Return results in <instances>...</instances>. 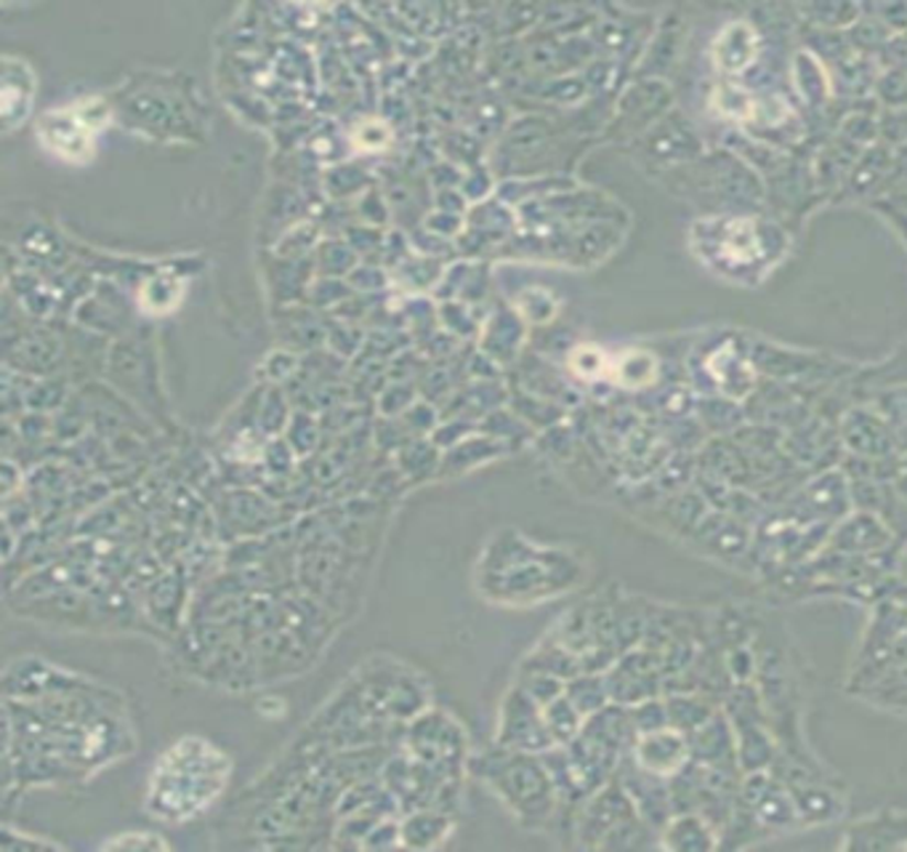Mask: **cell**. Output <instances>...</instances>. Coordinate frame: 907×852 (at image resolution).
Returning a JSON list of instances; mask_svg holds the SVG:
<instances>
[{"mask_svg":"<svg viewBox=\"0 0 907 852\" xmlns=\"http://www.w3.org/2000/svg\"><path fill=\"white\" fill-rule=\"evenodd\" d=\"M565 696L578 706V711L583 717L597 714V711H602L607 701H610L607 679L593 677V671H580L578 677H572L570 682H567Z\"/></svg>","mask_w":907,"mask_h":852,"instance_id":"27","label":"cell"},{"mask_svg":"<svg viewBox=\"0 0 907 852\" xmlns=\"http://www.w3.org/2000/svg\"><path fill=\"white\" fill-rule=\"evenodd\" d=\"M298 371V354L293 349H274L270 358L264 360V376L272 384L291 379Z\"/></svg>","mask_w":907,"mask_h":852,"instance_id":"44","label":"cell"},{"mask_svg":"<svg viewBox=\"0 0 907 852\" xmlns=\"http://www.w3.org/2000/svg\"><path fill=\"white\" fill-rule=\"evenodd\" d=\"M184 294L182 280L174 275H155L142 285V307L150 315H165L178 304Z\"/></svg>","mask_w":907,"mask_h":852,"instance_id":"28","label":"cell"},{"mask_svg":"<svg viewBox=\"0 0 907 852\" xmlns=\"http://www.w3.org/2000/svg\"><path fill=\"white\" fill-rule=\"evenodd\" d=\"M64 397H67V390H64L62 381H35L28 390L24 403L35 413H41L59 408V405H64Z\"/></svg>","mask_w":907,"mask_h":852,"instance_id":"39","label":"cell"},{"mask_svg":"<svg viewBox=\"0 0 907 852\" xmlns=\"http://www.w3.org/2000/svg\"><path fill=\"white\" fill-rule=\"evenodd\" d=\"M424 227H426V232L437 234V238H445V240H458L466 232L463 216L447 214V211H434L429 219H424Z\"/></svg>","mask_w":907,"mask_h":852,"instance_id":"45","label":"cell"},{"mask_svg":"<svg viewBox=\"0 0 907 852\" xmlns=\"http://www.w3.org/2000/svg\"><path fill=\"white\" fill-rule=\"evenodd\" d=\"M32 73L24 62L6 59L3 67V123L14 129L19 120L28 118L32 105Z\"/></svg>","mask_w":907,"mask_h":852,"instance_id":"16","label":"cell"},{"mask_svg":"<svg viewBox=\"0 0 907 852\" xmlns=\"http://www.w3.org/2000/svg\"><path fill=\"white\" fill-rule=\"evenodd\" d=\"M285 440L296 450V456H309L317 448L319 424L306 411L293 413L291 422L285 426Z\"/></svg>","mask_w":907,"mask_h":852,"instance_id":"32","label":"cell"},{"mask_svg":"<svg viewBox=\"0 0 907 852\" xmlns=\"http://www.w3.org/2000/svg\"><path fill=\"white\" fill-rule=\"evenodd\" d=\"M357 251L349 245V240H323L315 251V272L317 277H341L347 280L357 262Z\"/></svg>","mask_w":907,"mask_h":852,"instance_id":"25","label":"cell"},{"mask_svg":"<svg viewBox=\"0 0 907 852\" xmlns=\"http://www.w3.org/2000/svg\"><path fill=\"white\" fill-rule=\"evenodd\" d=\"M227 778V754L203 738H182L157 762L146 794V810L163 820H187L219 797Z\"/></svg>","mask_w":907,"mask_h":852,"instance_id":"3","label":"cell"},{"mask_svg":"<svg viewBox=\"0 0 907 852\" xmlns=\"http://www.w3.org/2000/svg\"><path fill=\"white\" fill-rule=\"evenodd\" d=\"M520 671H546V674H554V677L565 679V682H570L572 677H578V674L583 671V666H580L578 656L567 651L557 637H548V640H543L525 660H522Z\"/></svg>","mask_w":907,"mask_h":852,"instance_id":"20","label":"cell"},{"mask_svg":"<svg viewBox=\"0 0 907 852\" xmlns=\"http://www.w3.org/2000/svg\"><path fill=\"white\" fill-rule=\"evenodd\" d=\"M876 94H878V99L886 105V110H907V65L905 62L899 67H889L886 73L881 69Z\"/></svg>","mask_w":907,"mask_h":852,"instance_id":"33","label":"cell"},{"mask_svg":"<svg viewBox=\"0 0 907 852\" xmlns=\"http://www.w3.org/2000/svg\"><path fill=\"white\" fill-rule=\"evenodd\" d=\"M402 848V826L397 818H383L362 842V850H394Z\"/></svg>","mask_w":907,"mask_h":852,"instance_id":"43","label":"cell"},{"mask_svg":"<svg viewBox=\"0 0 907 852\" xmlns=\"http://www.w3.org/2000/svg\"><path fill=\"white\" fill-rule=\"evenodd\" d=\"M400 418L407 429L415 432V437L431 435V432L439 426V411L434 408L431 403H426V400H415L411 408L405 411V416H400Z\"/></svg>","mask_w":907,"mask_h":852,"instance_id":"41","label":"cell"},{"mask_svg":"<svg viewBox=\"0 0 907 852\" xmlns=\"http://www.w3.org/2000/svg\"><path fill=\"white\" fill-rule=\"evenodd\" d=\"M445 262L431 256H420V253H413L405 262L394 266V275H397V283L402 288L413 291V294H424V291H434L439 285V280L445 275Z\"/></svg>","mask_w":907,"mask_h":852,"instance_id":"23","label":"cell"},{"mask_svg":"<svg viewBox=\"0 0 907 852\" xmlns=\"http://www.w3.org/2000/svg\"><path fill=\"white\" fill-rule=\"evenodd\" d=\"M477 581L488 600L527 605L572 589L580 581V565L565 551L538 549L516 531H506L484 551Z\"/></svg>","mask_w":907,"mask_h":852,"instance_id":"1","label":"cell"},{"mask_svg":"<svg viewBox=\"0 0 907 852\" xmlns=\"http://www.w3.org/2000/svg\"><path fill=\"white\" fill-rule=\"evenodd\" d=\"M660 182H666V187L676 193H689L698 203L717 206L713 214H756L751 208H756L766 197V187L756 168H751L737 152L724 148L668 171L660 176Z\"/></svg>","mask_w":907,"mask_h":852,"instance_id":"5","label":"cell"},{"mask_svg":"<svg viewBox=\"0 0 907 852\" xmlns=\"http://www.w3.org/2000/svg\"><path fill=\"white\" fill-rule=\"evenodd\" d=\"M437 317H439V328L447 330L450 336H456V339H469V336L477 334V317L469 304L442 302L437 307Z\"/></svg>","mask_w":907,"mask_h":852,"instance_id":"31","label":"cell"},{"mask_svg":"<svg viewBox=\"0 0 907 852\" xmlns=\"http://www.w3.org/2000/svg\"><path fill=\"white\" fill-rule=\"evenodd\" d=\"M506 450V445L493 440L488 435H471L466 437L463 443H458L456 448L445 450L442 454V467H439V474H458V472H469V469L482 467V463L498 459V456Z\"/></svg>","mask_w":907,"mask_h":852,"instance_id":"17","label":"cell"},{"mask_svg":"<svg viewBox=\"0 0 907 852\" xmlns=\"http://www.w3.org/2000/svg\"><path fill=\"white\" fill-rule=\"evenodd\" d=\"M347 283L351 285L354 294H379L389 285V275L383 266L375 262H362L354 266V272L347 277Z\"/></svg>","mask_w":907,"mask_h":852,"instance_id":"38","label":"cell"},{"mask_svg":"<svg viewBox=\"0 0 907 852\" xmlns=\"http://www.w3.org/2000/svg\"><path fill=\"white\" fill-rule=\"evenodd\" d=\"M291 416H293V413L287 411L285 394L280 390H272L270 394H266L264 405H261V413H259L261 432H264V435L274 437L277 432L285 429L287 422H291Z\"/></svg>","mask_w":907,"mask_h":852,"instance_id":"36","label":"cell"},{"mask_svg":"<svg viewBox=\"0 0 907 852\" xmlns=\"http://www.w3.org/2000/svg\"><path fill=\"white\" fill-rule=\"evenodd\" d=\"M328 345L338 358H354L365 347V336L360 328H354V323H338L328 328Z\"/></svg>","mask_w":907,"mask_h":852,"instance_id":"37","label":"cell"},{"mask_svg":"<svg viewBox=\"0 0 907 852\" xmlns=\"http://www.w3.org/2000/svg\"><path fill=\"white\" fill-rule=\"evenodd\" d=\"M280 326H283L285 345L291 349H315L328 341V328L309 309H285V320H280Z\"/></svg>","mask_w":907,"mask_h":852,"instance_id":"22","label":"cell"},{"mask_svg":"<svg viewBox=\"0 0 907 852\" xmlns=\"http://www.w3.org/2000/svg\"><path fill=\"white\" fill-rule=\"evenodd\" d=\"M687 24L679 14H668L660 19L657 30L649 35L647 51L642 56V69L638 75L642 78H655V80H666L668 73H674L679 67L681 54H685L687 46Z\"/></svg>","mask_w":907,"mask_h":852,"instance_id":"12","label":"cell"},{"mask_svg":"<svg viewBox=\"0 0 907 852\" xmlns=\"http://www.w3.org/2000/svg\"><path fill=\"white\" fill-rule=\"evenodd\" d=\"M62 358V347L54 336L48 334H30L24 339H19V345L14 352H9V362H17L19 371L37 373V376H46V373L56 371V362Z\"/></svg>","mask_w":907,"mask_h":852,"instance_id":"18","label":"cell"},{"mask_svg":"<svg viewBox=\"0 0 907 852\" xmlns=\"http://www.w3.org/2000/svg\"><path fill=\"white\" fill-rule=\"evenodd\" d=\"M570 368L578 379L591 381V379L602 376L607 368H610V362H607V358L599 352L597 347H578V349H572V354H570Z\"/></svg>","mask_w":907,"mask_h":852,"instance_id":"40","label":"cell"},{"mask_svg":"<svg viewBox=\"0 0 907 852\" xmlns=\"http://www.w3.org/2000/svg\"><path fill=\"white\" fill-rule=\"evenodd\" d=\"M357 142H360V148H365L368 152H379L383 150V144L389 142V129L379 120H370V123L360 125V131H357Z\"/></svg>","mask_w":907,"mask_h":852,"instance_id":"48","label":"cell"},{"mask_svg":"<svg viewBox=\"0 0 907 852\" xmlns=\"http://www.w3.org/2000/svg\"><path fill=\"white\" fill-rule=\"evenodd\" d=\"M41 136H46L51 148L67 157H73L75 152L83 155V150H88V129L78 112H48L41 123Z\"/></svg>","mask_w":907,"mask_h":852,"instance_id":"19","label":"cell"},{"mask_svg":"<svg viewBox=\"0 0 907 852\" xmlns=\"http://www.w3.org/2000/svg\"><path fill=\"white\" fill-rule=\"evenodd\" d=\"M790 73H794V88L801 105L817 112L828 110V101L833 97V80H830L826 62L809 48H801L790 59Z\"/></svg>","mask_w":907,"mask_h":852,"instance_id":"13","label":"cell"},{"mask_svg":"<svg viewBox=\"0 0 907 852\" xmlns=\"http://www.w3.org/2000/svg\"><path fill=\"white\" fill-rule=\"evenodd\" d=\"M657 368H660V362L653 354L642 352V349H631V352H623L612 362V379H615V384L629 386V390H642V386H649L657 379Z\"/></svg>","mask_w":907,"mask_h":852,"instance_id":"24","label":"cell"},{"mask_svg":"<svg viewBox=\"0 0 907 852\" xmlns=\"http://www.w3.org/2000/svg\"><path fill=\"white\" fill-rule=\"evenodd\" d=\"M543 717H546L548 733H551L557 746H567V743L575 741L583 730L586 717L580 714L578 706H575L567 696H559L557 701H551L548 706H543Z\"/></svg>","mask_w":907,"mask_h":852,"instance_id":"26","label":"cell"},{"mask_svg":"<svg viewBox=\"0 0 907 852\" xmlns=\"http://www.w3.org/2000/svg\"><path fill=\"white\" fill-rule=\"evenodd\" d=\"M402 743L413 760L458 775V778H463V773L469 771V738H466L463 724L442 709L429 706L418 717H413L402 728Z\"/></svg>","mask_w":907,"mask_h":852,"instance_id":"6","label":"cell"},{"mask_svg":"<svg viewBox=\"0 0 907 852\" xmlns=\"http://www.w3.org/2000/svg\"><path fill=\"white\" fill-rule=\"evenodd\" d=\"M471 773L493 788L525 829H546L559 810V791L543 754L493 746L471 762Z\"/></svg>","mask_w":907,"mask_h":852,"instance_id":"4","label":"cell"},{"mask_svg":"<svg viewBox=\"0 0 907 852\" xmlns=\"http://www.w3.org/2000/svg\"><path fill=\"white\" fill-rule=\"evenodd\" d=\"M351 296H354V291H351V285L341 277H315L309 294H306V298L319 309L341 307Z\"/></svg>","mask_w":907,"mask_h":852,"instance_id":"34","label":"cell"},{"mask_svg":"<svg viewBox=\"0 0 907 852\" xmlns=\"http://www.w3.org/2000/svg\"><path fill=\"white\" fill-rule=\"evenodd\" d=\"M362 214H365L370 225H383V221H386V206H383V200L375 193H370L365 200L360 203V216Z\"/></svg>","mask_w":907,"mask_h":852,"instance_id":"49","label":"cell"},{"mask_svg":"<svg viewBox=\"0 0 907 852\" xmlns=\"http://www.w3.org/2000/svg\"><path fill=\"white\" fill-rule=\"evenodd\" d=\"M439 467H442V450L431 440H426V437H415L405 448H400L397 454L400 474L413 482L437 474Z\"/></svg>","mask_w":907,"mask_h":852,"instance_id":"21","label":"cell"},{"mask_svg":"<svg viewBox=\"0 0 907 852\" xmlns=\"http://www.w3.org/2000/svg\"><path fill=\"white\" fill-rule=\"evenodd\" d=\"M762 30L751 19H732L719 30L711 43V65L719 78L740 80L758 65L762 56Z\"/></svg>","mask_w":907,"mask_h":852,"instance_id":"10","label":"cell"},{"mask_svg":"<svg viewBox=\"0 0 907 852\" xmlns=\"http://www.w3.org/2000/svg\"><path fill=\"white\" fill-rule=\"evenodd\" d=\"M636 161L660 179L668 171L695 163L706 155L700 133L695 131L692 120L681 110H670L666 118L657 120L644 136L634 142Z\"/></svg>","mask_w":907,"mask_h":852,"instance_id":"7","label":"cell"},{"mask_svg":"<svg viewBox=\"0 0 907 852\" xmlns=\"http://www.w3.org/2000/svg\"><path fill=\"white\" fill-rule=\"evenodd\" d=\"M0 850L3 852H37V850H59V844L51 839H37L28 834H17L14 829H3V839H0Z\"/></svg>","mask_w":907,"mask_h":852,"instance_id":"46","label":"cell"},{"mask_svg":"<svg viewBox=\"0 0 907 852\" xmlns=\"http://www.w3.org/2000/svg\"><path fill=\"white\" fill-rule=\"evenodd\" d=\"M674 91L668 88L666 80L655 78H638L631 83L629 91L618 101L615 123L610 129L618 131L621 139H636L644 136L657 120H663L674 110Z\"/></svg>","mask_w":907,"mask_h":852,"instance_id":"9","label":"cell"},{"mask_svg":"<svg viewBox=\"0 0 907 852\" xmlns=\"http://www.w3.org/2000/svg\"><path fill=\"white\" fill-rule=\"evenodd\" d=\"M400 826L402 848L434 850L452 834V812L437 810V807H418V810L402 812Z\"/></svg>","mask_w":907,"mask_h":852,"instance_id":"14","label":"cell"},{"mask_svg":"<svg viewBox=\"0 0 907 852\" xmlns=\"http://www.w3.org/2000/svg\"><path fill=\"white\" fill-rule=\"evenodd\" d=\"M171 844L163 837L150 834V831H128L107 842H101V850H168Z\"/></svg>","mask_w":907,"mask_h":852,"instance_id":"42","label":"cell"},{"mask_svg":"<svg viewBox=\"0 0 907 852\" xmlns=\"http://www.w3.org/2000/svg\"><path fill=\"white\" fill-rule=\"evenodd\" d=\"M685 756V741L676 733H670V730H663V733L660 730H649V733L642 738V743L636 746L638 765L653 775L674 773Z\"/></svg>","mask_w":907,"mask_h":852,"instance_id":"15","label":"cell"},{"mask_svg":"<svg viewBox=\"0 0 907 852\" xmlns=\"http://www.w3.org/2000/svg\"><path fill=\"white\" fill-rule=\"evenodd\" d=\"M516 685H520V688L540 706L557 701V698L565 696V690H567L565 679L554 677V674H546V671H520L516 674Z\"/></svg>","mask_w":907,"mask_h":852,"instance_id":"30","label":"cell"},{"mask_svg":"<svg viewBox=\"0 0 907 852\" xmlns=\"http://www.w3.org/2000/svg\"><path fill=\"white\" fill-rule=\"evenodd\" d=\"M695 253L713 272L756 283L788 251V234L777 221L758 214L700 216L689 230Z\"/></svg>","mask_w":907,"mask_h":852,"instance_id":"2","label":"cell"},{"mask_svg":"<svg viewBox=\"0 0 907 852\" xmlns=\"http://www.w3.org/2000/svg\"><path fill=\"white\" fill-rule=\"evenodd\" d=\"M264 461L270 467V472L285 474L293 467V461H296V450L287 445V440H270L264 450Z\"/></svg>","mask_w":907,"mask_h":852,"instance_id":"47","label":"cell"},{"mask_svg":"<svg viewBox=\"0 0 907 852\" xmlns=\"http://www.w3.org/2000/svg\"><path fill=\"white\" fill-rule=\"evenodd\" d=\"M525 336L527 323L522 320L520 312L506 304H498L479 334V352L488 354L498 365H514L520 360Z\"/></svg>","mask_w":907,"mask_h":852,"instance_id":"11","label":"cell"},{"mask_svg":"<svg viewBox=\"0 0 907 852\" xmlns=\"http://www.w3.org/2000/svg\"><path fill=\"white\" fill-rule=\"evenodd\" d=\"M514 309L520 312L522 320H525L527 326H548V323L557 317L559 302L551 291L538 288V285H535V288H525L520 296H516Z\"/></svg>","mask_w":907,"mask_h":852,"instance_id":"29","label":"cell"},{"mask_svg":"<svg viewBox=\"0 0 907 852\" xmlns=\"http://www.w3.org/2000/svg\"><path fill=\"white\" fill-rule=\"evenodd\" d=\"M495 746L529 754H543L557 746V741L548 733L543 706L535 703L516 682L506 690L501 711H498Z\"/></svg>","mask_w":907,"mask_h":852,"instance_id":"8","label":"cell"},{"mask_svg":"<svg viewBox=\"0 0 907 852\" xmlns=\"http://www.w3.org/2000/svg\"><path fill=\"white\" fill-rule=\"evenodd\" d=\"M418 400V390L411 384V381H394V384L383 386L379 394V411L386 418H400L405 416V411Z\"/></svg>","mask_w":907,"mask_h":852,"instance_id":"35","label":"cell"}]
</instances>
